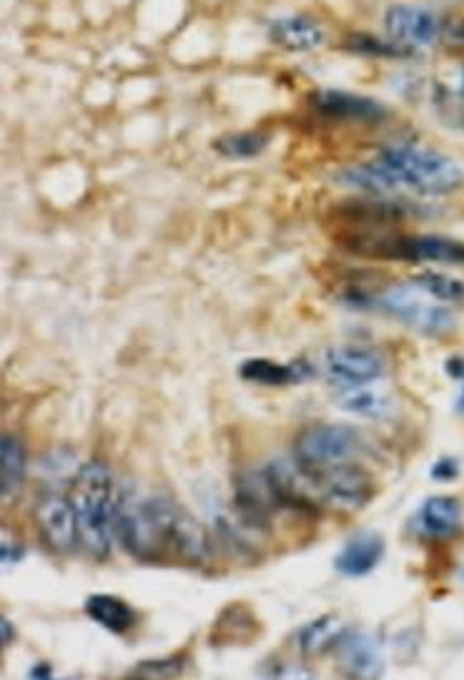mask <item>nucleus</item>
<instances>
[{"label":"nucleus","mask_w":464,"mask_h":680,"mask_svg":"<svg viewBox=\"0 0 464 680\" xmlns=\"http://www.w3.org/2000/svg\"><path fill=\"white\" fill-rule=\"evenodd\" d=\"M339 407L344 412L359 414V418H366V420H382L395 410V405H391V399L384 395V392L366 389V384L364 387L349 389L347 395L339 399Z\"/></svg>","instance_id":"obj_21"},{"label":"nucleus","mask_w":464,"mask_h":680,"mask_svg":"<svg viewBox=\"0 0 464 680\" xmlns=\"http://www.w3.org/2000/svg\"><path fill=\"white\" fill-rule=\"evenodd\" d=\"M460 412H464V389H462V397H460Z\"/></svg>","instance_id":"obj_32"},{"label":"nucleus","mask_w":464,"mask_h":680,"mask_svg":"<svg viewBox=\"0 0 464 680\" xmlns=\"http://www.w3.org/2000/svg\"><path fill=\"white\" fill-rule=\"evenodd\" d=\"M83 611L95 626H101L103 630H108V633L114 636H124L136 626V611L118 595L106 593L91 595L86 600Z\"/></svg>","instance_id":"obj_18"},{"label":"nucleus","mask_w":464,"mask_h":680,"mask_svg":"<svg viewBox=\"0 0 464 680\" xmlns=\"http://www.w3.org/2000/svg\"><path fill=\"white\" fill-rule=\"evenodd\" d=\"M317 487L322 505H332L339 510H362L372 502L374 477L362 465L355 462H339L319 472H307Z\"/></svg>","instance_id":"obj_6"},{"label":"nucleus","mask_w":464,"mask_h":680,"mask_svg":"<svg viewBox=\"0 0 464 680\" xmlns=\"http://www.w3.org/2000/svg\"><path fill=\"white\" fill-rule=\"evenodd\" d=\"M256 636H259V620H256V615L242 603H231L229 607H223L211 628V643L219 647L244 645Z\"/></svg>","instance_id":"obj_17"},{"label":"nucleus","mask_w":464,"mask_h":680,"mask_svg":"<svg viewBox=\"0 0 464 680\" xmlns=\"http://www.w3.org/2000/svg\"><path fill=\"white\" fill-rule=\"evenodd\" d=\"M384 28L389 38L407 51H420L439 43L444 34V26L435 13L420 5H391L384 13Z\"/></svg>","instance_id":"obj_9"},{"label":"nucleus","mask_w":464,"mask_h":680,"mask_svg":"<svg viewBox=\"0 0 464 680\" xmlns=\"http://www.w3.org/2000/svg\"><path fill=\"white\" fill-rule=\"evenodd\" d=\"M28 676L36 678V680H46V678L53 676V666L51 663H36V666L28 670Z\"/></svg>","instance_id":"obj_29"},{"label":"nucleus","mask_w":464,"mask_h":680,"mask_svg":"<svg viewBox=\"0 0 464 680\" xmlns=\"http://www.w3.org/2000/svg\"><path fill=\"white\" fill-rule=\"evenodd\" d=\"M334 651H337V658L341 663V668L347 670V676L374 678L382 673L384 666L382 651L370 636L344 630L339 643L334 645Z\"/></svg>","instance_id":"obj_14"},{"label":"nucleus","mask_w":464,"mask_h":680,"mask_svg":"<svg viewBox=\"0 0 464 680\" xmlns=\"http://www.w3.org/2000/svg\"><path fill=\"white\" fill-rule=\"evenodd\" d=\"M68 498L74 502L78 538L93 560H106L111 555L116 535L118 498L111 470L103 462H86L78 467L70 483Z\"/></svg>","instance_id":"obj_2"},{"label":"nucleus","mask_w":464,"mask_h":680,"mask_svg":"<svg viewBox=\"0 0 464 680\" xmlns=\"http://www.w3.org/2000/svg\"><path fill=\"white\" fill-rule=\"evenodd\" d=\"M460 527L462 502L457 498H450V495L427 498L417 510V515L412 517V530L427 540L452 538L454 533H460Z\"/></svg>","instance_id":"obj_12"},{"label":"nucleus","mask_w":464,"mask_h":680,"mask_svg":"<svg viewBox=\"0 0 464 680\" xmlns=\"http://www.w3.org/2000/svg\"><path fill=\"white\" fill-rule=\"evenodd\" d=\"M384 557V538L374 530H362L355 538L344 542L339 555L334 557V567L337 573L347 575V578H364L374 567L382 563Z\"/></svg>","instance_id":"obj_13"},{"label":"nucleus","mask_w":464,"mask_h":680,"mask_svg":"<svg viewBox=\"0 0 464 680\" xmlns=\"http://www.w3.org/2000/svg\"><path fill=\"white\" fill-rule=\"evenodd\" d=\"M341 633H344V628L337 626V620L330 618V615H326V618H319L314 623H309V626L299 633L301 653L314 655V653L332 651V647L339 643Z\"/></svg>","instance_id":"obj_22"},{"label":"nucleus","mask_w":464,"mask_h":680,"mask_svg":"<svg viewBox=\"0 0 464 680\" xmlns=\"http://www.w3.org/2000/svg\"><path fill=\"white\" fill-rule=\"evenodd\" d=\"M377 256H387V259L399 261H429V264H454V267H464V242L452 236L439 234H420V236H397L384 239V242L374 249Z\"/></svg>","instance_id":"obj_8"},{"label":"nucleus","mask_w":464,"mask_h":680,"mask_svg":"<svg viewBox=\"0 0 464 680\" xmlns=\"http://www.w3.org/2000/svg\"><path fill=\"white\" fill-rule=\"evenodd\" d=\"M267 146H269V133H261V131L229 133V136H221V139L214 143V149L227 158H254V156H259Z\"/></svg>","instance_id":"obj_23"},{"label":"nucleus","mask_w":464,"mask_h":680,"mask_svg":"<svg viewBox=\"0 0 464 680\" xmlns=\"http://www.w3.org/2000/svg\"><path fill=\"white\" fill-rule=\"evenodd\" d=\"M0 630H3V647H8V645L13 643V638H15L11 618H5V615H3V620H0Z\"/></svg>","instance_id":"obj_30"},{"label":"nucleus","mask_w":464,"mask_h":680,"mask_svg":"<svg viewBox=\"0 0 464 680\" xmlns=\"http://www.w3.org/2000/svg\"><path fill=\"white\" fill-rule=\"evenodd\" d=\"M269 38L286 51H314L324 43V28L307 15H284L269 23Z\"/></svg>","instance_id":"obj_15"},{"label":"nucleus","mask_w":464,"mask_h":680,"mask_svg":"<svg viewBox=\"0 0 464 680\" xmlns=\"http://www.w3.org/2000/svg\"><path fill=\"white\" fill-rule=\"evenodd\" d=\"M0 553H3V565H15L18 560H23V555H26V550H23L21 546H15V542L8 540V535H3V546H0Z\"/></svg>","instance_id":"obj_28"},{"label":"nucleus","mask_w":464,"mask_h":680,"mask_svg":"<svg viewBox=\"0 0 464 680\" xmlns=\"http://www.w3.org/2000/svg\"><path fill=\"white\" fill-rule=\"evenodd\" d=\"M364 450L359 429L349 425H311L296 437L294 462L304 472H319L349 462Z\"/></svg>","instance_id":"obj_5"},{"label":"nucleus","mask_w":464,"mask_h":680,"mask_svg":"<svg viewBox=\"0 0 464 680\" xmlns=\"http://www.w3.org/2000/svg\"><path fill=\"white\" fill-rule=\"evenodd\" d=\"M36 523L41 540L53 553H70L76 548V542L81 546L76 510L68 495L46 490L36 502Z\"/></svg>","instance_id":"obj_7"},{"label":"nucleus","mask_w":464,"mask_h":680,"mask_svg":"<svg viewBox=\"0 0 464 680\" xmlns=\"http://www.w3.org/2000/svg\"><path fill=\"white\" fill-rule=\"evenodd\" d=\"M311 106L334 121L379 124L382 118H387V108L379 101L347 91H317L311 95Z\"/></svg>","instance_id":"obj_11"},{"label":"nucleus","mask_w":464,"mask_h":680,"mask_svg":"<svg viewBox=\"0 0 464 680\" xmlns=\"http://www.w3.org/2000/svg\"><path fill=\"white\" fill-rule=\"evenodd\" d=\"M379 164L395 176L399 189H410L422 196H447L464 187L462 166L435 149L399 143L382 151Z\"/></svg>","instance_id":"obj_4"},{"label":"nucleus","mask_w":464,"mask_h":680,"mask_svg":"<svg viewBox=\"0 0 464 680\" xmlns=\"http://www.w3.org/2000/svg\"><path fill=\"white\" fill-rule=\"evenodd\" d=\"M337 179L344 183V187L364 191V194H372V196H389L399 191V183L395 181V176L384 169L379 162L362 164V166H347V169H341L337 174Z\"/></svg>","instance_id":"obj_19"},{"label":"nucleus","mask_w":464,"mask_h":680,"mask_svg":"<svg viewBox=\"0 0 464 680\" xmlns=\"http://www.w3.org/2000/svg\"><path fill=\"white\" fill-rule=\"evenodd\" d=\"M349 43L355 51L366 53V55H407L410 53L407 48H402L395 41L384 43L379 41V38H372V36H355V38H349Z\"/></svg>","instance_id":"obj_26"},{"label":"nucleus","mask_w":464,"mask_h":680,"mask_svg":"<svg viewBox=\"0 0 464 680\" xmlns=\"http://www.w3.org/2000/svg\"><path fill=\"white\" fill-rule=\"evenodd\" d=\"M437 483H452V479L460 477V462L454 458H442L435 462V467L429 472Z\"/></svg>","instance_id":"obj_27"},{"label":"nucleus","mask_w":464,"mask_h":680,"mask_svg":"<svg viewBox=\"0 0 464 680\" xmlns=\"http://www.w3.org/2000/svg\"><path fill=\"white\" fill-rule=\"evenodd\" d=\"M326 374L332 382H337L339 387L355 389L364 387V384L377 382L387 372L384 359L372 349L362 347H337L330 349L324 357Z\"/></svg>","instance_id":"obj_10"},{"label":"nucleus","mask_w":464,"mask_h":680,"mask_svg":"<svg viewBox=\"0 0 464 680\" xmlns=\"http://www.w3.org/2000/svg\"><path fill=\"white\" fill-rule=\"evenodd\" d=\"M414 284L422 286L424 292H429L431 297L442 299L447 304H460L464 301V284L460 279H452L447 274H439V271H424L412 279Z\"/></svg>","instance_id":"obj_24"},{"label":"nucleus","mask_w":464,"mask_h":680,"mask_svg":"<svg viewBox=\"0 0 464 680\" xmlns=\"http://www.w3.org/2000/svg\"><path fill=\"white\" fill-rule=\"evenodd\" d=\"M447 372L454 374V377H464V362L457 357V359H450L447 362Z\"/></svg>","instance_id":"obj_31"},{"label":"nucleus","mask_w":464,"mask_h":680,"mask_svg":"<svg viewBox=\"0 0 464 680\" xmlns=\"http://www.w3.org/2000/svg\"><path fill=\"white\" fill-rule=\"evenodd\" d=\"M26 477V447L18 437L3 435L0 439V492L3 502L15 498Z\"/></svg>","instance_id":"obj_20"},{"label":"nucleus","mask_w":464,"mask_h":680,"mask_svg":"<svg viewBox=\"0 0 464 680\" xmlns=\"http://www.w3.org/2000/svg\"><path fill=\"white\" fill-rule=\"evenodd\" d=\"M347 301L357 309H374L391 319H399V322L410 326V330H417L424 337H444V334H450L457 326L454 311L447 307V301L431 297L412 279L407 284L389 286V290L374 294V297L349 294Z\"/></svg>","instance_id":"obj_3"},{"label":"nucleus","mask_w":464,"mask_h":680,"mask_svg":"<svg viewBox=\"0 0 464 680\" xmlns=\"http://www.w3.org/2000/svg\"><path fill=\"white\" fill-rule=\"evenodd\" d=\"M314 370L307 362H271V359H246L239 367V377L252 384H261V387H289V384H299L311 377Z\"/></svg>","instance_id":"obj_16"},{"label":"nucleus","mask_w":464,"mask_h":680,"mask_svg":"<svg viewBox=\"0 0 464 680\" xmlns=\"http://www.w3.org/2000/svg\"><path fill=\"white\" fill-rule=\"evenodd\" d=\"M191 660L186 655H171V658H158V660H143L133 670H128L131 678H171L179 676L181 670H186Z\"/></svg>","instance_id":"obj_25"},{"label":"nucleus","mask_w":464,"mask_h":680,"mask_svg":"<svg viewBox=\"0 0 464 680\" xmlns=\"http://www.w3.org/2000/svg\"><path fill=\"white\" fill-rule=\"evenodd\" d=\"M462 84H464V78H462Z\"/></svg>","instance_id":"obj_33"},{"label":"nucleus","mask_w":464,"mask_h":680,"mask_svg":"<svg viewBox=\"0 0 464 680\" xmlns=\"http://www.w3.org/2000/svg\"><path fill=\"white\" fill-rule=\"evenodd\" d=\"M116 538L143 565L202 567L211 553L202 519L166 495H124L118 500Z\"/></svg>","instance_id":"obj_1"}]
</instances>
